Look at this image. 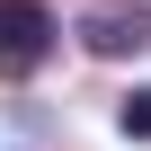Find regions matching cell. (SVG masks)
Listing matches in <instances>:
<instances>
[{
  "label": "cell",
  "instance_id": "3957f363",
  "mask_svg": "<svg viewBox=\"0 0 151 151\" xmlns=\"http://www.w3.org/2000/svg\"><path fill=\"white\" fill-rule=\"evenodd\" d=\"M116 124H124V142H151V89H133V98L116 107Z\"/></svg>",
  "mask_w": 151,
  "mask_h": 151
},
{
  "label": "cell",
  "instance_id": "7a4b0ae2",
  "mask_svg": "<svg viewBox=\"0 0 151 151\" xmlns=\"http://www.w3.org/2000/svg\"><path fill=\"white\" fill-rule=\"evenodd\" d=\"M80 45L107 53V62H116V53H142V45H151V18H142V9H89V18H80Z\"/></svg>",
  "mask_w": 151,
  "mask_h": 151
},
{
  "label": "cell",
  "instance_id": "6da1fadb",
  "mask_svg": "<svg viewBox=\"0 0 151 151\" xmlns=\"http://www.w3.org/2000/svg\"><path fill=\"white\" fill-rule=\"evenodd\" d=\"M62 45L53 9L45 0H0V80H27V71H45Z\"/></svg>",
  "mask_w": 151,
  "mask_h": 151
}]
</instances>
